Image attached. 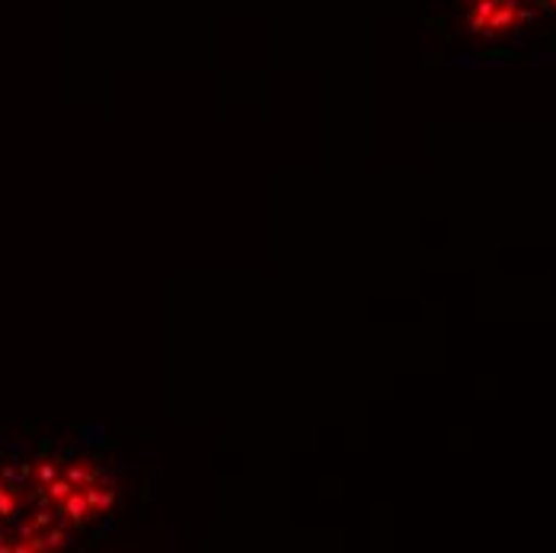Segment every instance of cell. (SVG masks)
<instances>
[{"label": "cell", "mask_w": 556, "mask_h": 553, "mask_svg": "<svg viewBox=\"0 0 556 553\" xmlns=\"http://www.w3.org/2000/svg\"><path fill=\"white\" fill-rule=\"evenodd\" d=\"M112 474L90 454L36 444L0 454V551H58L110 518Z\"/></svg>", "instance_id": "obj_1"}]
</instances>
